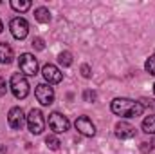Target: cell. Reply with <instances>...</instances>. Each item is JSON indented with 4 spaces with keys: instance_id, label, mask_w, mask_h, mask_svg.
Segmentation results:
<instances>
[{
    "instance_id": "obj_16",
    "label": "cell",
    "mask_w": 155,
    "mask_h": 154,
    "mask_svg": "<svg viewBox=\"0 0 155 154\" xmlns=\"http://www.w3.org/2000/svg\"><path fill=\"white\" fill-rule=\"evenodd\" d=\"M11 7H13L15 11H20V13H24V11H27V9L31 7V2H29V0H25V2L13 0V2H11Z\"/></svg>"
},
{
    "instance_id": "obj_7",
    "label": "cell",
    "mask_w": 155,
    "mask_h": 154,
    "mask_svg": "<svg viewBox=\"0 0 155 154\" xmlns=\"http://www.w3.org/2000/svg\"><path fill=\"white\" fill-rule=\"evenodd\" d=\"M35 94H36V100H38L41 105H51L54 102V89L47 83H40L35 89Z\"/></svg>"
},
{
    "instance_id": "obj_25",
    "label": "cell",
    "mask_w": 155,
    "mask_h": 154,
    "mask_svg": "<svg viewBox=\"0 0 155 154\" xmlns=\"http://www.w3.org/2000/svg\"><path fill=\"white\" fill-rule=\"evenodd\" d=\"M153 93H155V83H153Z\"/></svg>"
},
{
    "instance_id": "obj_20",
    "label": "cell",
    "mask_w": 155,
    "mask_h": 154,
    "mask_svg": "<svg viewBox=\"0 0 155 154\" xmlns=\"http://www.w3.org/2000/svg\"><path fill=\"white\" fill-rule=\"evenodd\" d=\"M33 47H36L38 51H41L45 45H43V40L41 38H33Z\"/></svg>"
},
{
    "instance_id": "obj_15",
    "label": "cell",
    "mask_w": 155,
    "mask_h": 154,
    "mask_svg": "<svg viewBox=\"0 0 155 154\" xmlns=\"http://www.w3.org/2000/svg\"><path fill=\"white\" fill-rule=\"evenodd\" d=\"M58 62H60L63 67H69V65H72V54H71L69 51H63V53L58 54Z\"/></svg>"
},
{
    "instance_id": "obj_12",
    "label": "cell",
    "mask_w": 155,
    "mask_h": 154,
    "mask_svg": "<svg viewBox=\"0 0 155 154\" xmlns=\"http://www.w3.org/2000/svg\"><path fill=\"white\" fill-rule=\"evenodd\" d=\"M13 62V49L5 42H0V64H11Z\"/></svg>"
},
{
    "instance_id": "obj_21",
    "label": "cell",
    "mask_w": 155,
    "mask_h": 154,
    "mask_svg": "<svg viewBox=\"0 0 155 154\" xmlns=\"http://www.w3.org/2000/svg\"><path fill=\"white\" fill-rule=\"evenodd\" d=\"M7 93V83H5V80L0 76V96H4Z\"/></svg>"
},
{
    "instance_id": "obj_17",
    "label": "cell",
    "mask_w": 155,
    "mask_h": 154,
    "mask_svg": "<svg viewBox=\"0 0 155 154\" xmlns=\"http://www.w3.org/2000/svg\"><path fill=\"white\" fill-rule=\"evenodd\" d=\"M45 143H47V147H49V149H52V151H58V149H60V145H61V143H60V140H58L54 134L47 136V138H45Z\"/></svg>"
},
{
    "instance_id": "obj_6",
    "label": "cell",
    "mask_w": 155,
    "mask_h": 154,
    "mask_svg": "<svg viewBox=\"0 0 155 154\" xmlns=\"http://www.w3.org/2000/svg\"><path fill=\"white\" fill-rule=\"evenodd\" d=\"M49 127H51L56 134H63V132L69 131L71 123H69L67 116L60 114V113H51V114H49Z\"/></svg>"
},
{
    "instance_id": "obj_8",
    "label": "cell",
    "mask_w": 155,
    "mask_h": 154,
    "mask_svg": "<svg viewBox=\"0 0 155 154\" xmlns=\"http://www.w3.org/2000/svg\"><path fill=\"white\" fill-rule=\"evenodd\" d=\"M7 123H9L11 129L20 131V129L27 123V118H25L24 111H22L20 107H13V109L9 111V114H7Z\"/></svg>"
},
{
    "instance_id": "obj_5",
    "label": "cell",
    "mask_w": 155,
    "mask_h": 154,
    "mask_svg": "<svg viewBox=\"0 0 155 154\" xmlns=\"http://www.w3.org/2000/svg\"><path fill=\"white\" fill-rule=\"evenodd\" d=\"M9 29H11V35L16 40H24L27 35H29V24L25 18L22 16H16L9 22Z\"/></svg>"
},
{
    "instance_id": "obj_1",
    "label": "cell",
    "mask_w": 155,
    "mask_h": 154,
    "mask_svg": "<svg viewBox=\"0 0 155 154\" xmlns=\"http://www.w3.org/2000/svg\"><path fill=\"white\" fill-rule=\"evenodd\" d=\"M110 109H112V113L117 114V116H123V118H135V116L143 114L144 105H143L141 102H135V100H130V98H116V100H112Z\"/></svg>"
},
{
    "instance_id": "obj_3",
    "label": "cell",
    "mask_w": 155,
    "mask_h": 154,
    "mask_svg": "<svg viewBox=\"0 0 155 154\" xmlns=\"http://www.w3.org/2000/svg\"><path fill=\"white\" fill-rule=\"evenodd\" d=\"M18 65H20V71H22V75L35 76V75L38 73V62H36V58H35L31 53H24V54H20Z\"/></svg>"
},
{
    "instance_id": "obj_22",
    "label": "cell",
    "mask_w": 155,
    "mask_h": 154,
    "mask_svg": "<svg viewBox=\"0 0 155 154\" xmlns=\"http://www.w3.org/2000/svg\"><path fill=\"white\" fill-rule=\"evenodd\" d=\"M81 73H83V76L85 78H90V67L85 64V65H81Z\"/></svg>"
},
{
    "instance_id": "obj_2",
    "label": "cell",
    "mask_w": 155,
    "mask_h": 154,
    "mask_svg": "<svg viewBox=\"0 0 155 154\" xmlns=\"http://www.w3.org/2000/svg\"><path fill=\"white\" fill-rule=\"evenodd\" d=\"M9 87H11L13 94H15L18 100H22V98H25V96L29 94V82H27L25 75H22V73H15V75L11 76Z\"/></svg>"
},
{
    "instance_id": "obj_13",
    "label": "cell",
    "mask_w": 155,
    "mask_h": 154,
    "mask_svg": "<svg viewBox=\"0 0 155 154\" xmlns=\"http://www.w3.org/2000/svg\"><path fill=\"white\" fill-rule=\"evenodd\" d=\"M35 18L41 22V24H47L49 20H51V13H49V9L47 7H36L35 9Z\"/></svg>"
},
{
    "instance_id": "obj_11",
    "label": "cell",
    "mask_w": 155,
    "mask_h": 154,
    "mask_svg": "<svg viewBox=\"0 0 155 154\" xmlns=\"http://www.w3.org/2000/svg\"><path fill=\"white\" fill-rule=\"evenodd\" d=\"M135 134H137L135 127L130 125V123H126V121H119L116 125V136L121 138V140H130V138H134Z\"/></svg>"
},
{
    "instance_id": "obj_18",
    "label": "cell",
    "mask_w": 155,
    "mask_h": 154,
    "mask_svg": "<svg viewBox=\"0 0 155 154\" xmlns=\"http://www.w3.org/2000/svg\"><path fill=\"white\" fill-rule=\"evenodd\" d=\"M144 69H146L150 75H153V76H155V54H153V56H150V58L146 60V64H144Z\"/></svg>"
},
{
    "instance_id": "obj_9",
    "label": "cell",
    "mask_w": 155,
    "mask_h": 154,
    "mask_svg": "<svg viewBox=\"0 0 155 154\" xmlns=\"http://www.w3.org/2000/svg\"><path fill=\"white\" fill-rule=\"evenodd\" d=\"M74 125H76V131L81 132L83 136H94L96 134V125L92 123V120L88 116H79L74 121Z\"/></svg>"
},
{
    "instance_id": "obj_23",
    "label": "cell",
    "mask_w": 155,
    "mask_h": 154,
    "mask_svg": "<svg viewBox=\"0 0 155 154\" xmlns=\"http://www.w3.org/2000/svg\"><path fill=\"white\" fill-rule=\"evenodd\" d=\"M141 151H143V152L152 151V143H141Z\"/></svg>"
},
{
    "instance_id": "obj_24",
    "label": "cell",
    "mask_w": 155,
    "mask_h": 154,
    "mask_svg": "<svg viewBox=\"0 0 155 154\" xmlns=\"http://www.w3.org/2000/svg\"><path fill=\"white\" fill-rule=\"evenodd\" d=\"M2 29H4V26H2V22H0V33H2Z\"/></svg>"
},
{
    "instance_id": "obj_4",
    "label": "cell",
    "mask_w": 155,
    "mask_h": 154,
    "mask_svg": "<svg viewBox=\"0 0 155 154\" xmlns=\"http://www.w3.org/2000/svg\"><path fill=\"white\" fill-rule=\"evenodd\" d=\"M27 127L33 134H41L45 129V118L41 114L40 109H31V113L27 116Z\"/></svg>"
},
{
    "instance_id": "obj_14",
    "label": "cell",
    "mask_w": 155,
    "mask_h": 154,
    "mask_svg": "<svg viewBox=\"0 0 155 154\" xmlns=\"http://www.w3.org/2000/svg\"><path fill=\"white\" fill-rule=\"evenodd\" d=\"M143 131L148 132V134H155V114L146 116L143 120Z\"/></svg>"
},
{
    "instance_id": "obj_19",
    "label": "cell",
    "mask_w": 155,
    "mask_h": 154,
    "mask_svg": "<svg viewBox=\"0 0 155 154\" xmlns=\"http://www.w3.org/2000/svg\"><path fill=\"white\" fill-rule=\"evenodd\" d=\"M83 100L85 102H94L96 100V93L94 91H85L83 93Z\"/></svg>"
},
{
    "instance_id": "obj_10",
    "label": "cell",
    "mask_w": 155,
    "mask_h": 154,
    "mask_svg": "<svg viewBox=\"0 0 155 154\" xmlns=\"http://www.w3.org/2000/svg\"><path fill=\"white\" fill-rule=\"evenodd\" d=\"M41 75L45 78V82H49V85H51V83H60V82L63 80V73H61L56 65H52V64L43 65Z\"/></svg>"
}]
</instances>
